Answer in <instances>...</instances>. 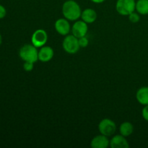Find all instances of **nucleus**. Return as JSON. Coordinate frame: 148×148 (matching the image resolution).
Instances as JSON below:
<instances>
[{"label": "nucleus", "mask_w": 148, "mask_h": 148, "mask_svg": "<svg viewBox=\"0 0 148 148\" xmlns=\"http://www.w3.org/2000/svg\"><path fill=\"white\" fill-rule=\"evenodd\" d=\"M129 20L131 23H137L140 21V17L139 15V13H136L134 12H132L131 14H129Z\"/></svg>", "instance_id": "16"}, {"label": "nucleus", "mask_w": 148, "mask_h": 148, "mask_svg": "<svg viewBox=\"0 0 148 148\" xmlns=\"http://www.w3.org/2000/svg\"><path fill=\"white\" fill-rule=\"evenodd\" d=\"M142 115L145 121H148V105L145 106L142 111Z\"/></svg>", "instance_id": "19"}, {"label": "nucleus", "mask_w": 148, "mask_h": 148, "mask_svg": "<svg viewBox=\"0 0 148 148\" xmlns=\"http://www.w3.org/2000/svg\"><path fill=\"white\" fill-rule=\"evenodd\" d=\"M33 64L34 63L31 62H25L23 64V69L26 72H31L33 69Z\"/></svg>", "instance_id": "18"}, {"label": "nucleus", "mask_w": 148, "mask_h": 148, "mask_svg": "<svg viewBox=\"0 0 148 148\" xmlns=\"http://www.w3.org/2000/svg\"><path fill=\"white\" fill-rule=\"evenodd\" d=\"M7 15V10L3 5L0 4V20L4 18Z\"/></svg>", "instance_id": "20"}, {"label": "nucleus", "mask_w": 148, "mask_h": 148, "mask_svg": "<svg viewBox=\"0 0 148 148\" xmlns=\"http://www.w3.org/2000/svg\"><path fill=\"white\" fill-rule=\"evenodd\" d=\"M136 98L142 105H148V87L140 88L136 93Z\"/></svg>", "instance_id": "13"}, {"label": "nucleus", "mask_w": 148, "mask_h": 148, "mask_svg": "<svg viewBox=\"0 0 148 148\" xmlns=\"http://www.w3.org/2000/svg\"><path fill=\"white\" fill-rule=\"evenodd\" d=\"M136 10L143 15L148 14V0H138L136 2Z\"/></svg>", "instance_id": "15"}, {"label": "nucleus", "mask_w": 148, "mask_h": 148, "mask_svg": "<svg viewBox=\"0 0 148 148\" xmlns=\"http://www.w3.org/2000/svg\"><path fill=\"white\" fill-rule=\"evenodd\" d=\"M97 16L98 15L95 10L91 8H88L82 12L81 18L84 22L90 24V23H93L96 20Z\"/></svg>", "instance_id": "12"}, {"label": "nucleus", "mask_w": 148, "mask_h": 148, "mask_svg": "<svg viewBox=\"0 0 148 148\" xmlns=\"http://www.w3.org/2000/svg\"><path fill=\"white\" fill-rule=\"evenodd\" d=\"M78 42H79V45L81 48L87 47L88 44H89V40H88V39L85 36L78 38Z\"/></svg>", "instance_id": "17"}, {"label": "nucleus", "mask_w": 148, "mask_h": 148, "mask_svg": "<svg viewBox=\"0 0 148 148\" xmlns=\"http://www.w3.org/2000/svg\"><path fill=\"white\" fill-rule=\"evenodd\" d=\"M91 1H92V2L95 3V4H101V3L103 2L105 0H90Z\"/></svg>", "instance_id": "21"}, {"label": "nucleus", "mask_w": 148, "mask_h": 148, "mask_svg": "<svg viewBox=\"0 0 148 148\" xmlns=\"http://www.w3.org/2000/svg\"><path fill=\"white\" fill-rule=\"evenodd\" d=\"M98 130L101 134H103L106 137H111L115 133L116 130V125L111 119H104L99 123Z\"/></svg>", "instance_id": "5"}, {"label": "nucleus", "mask_w": 148, "mask_h": 148, "mask_svg": "<svg viewBox=\"0 0 148 148\" xmlns=\"http://www.w3.org/2000/svg\"><path fill=\"white\" fill-rule=\"evenodd\" d=\"M110 146L111 148H129L128 141L125 137H124L121 134L115 135L111 138L110 140Z\"/></svg>", "instance_id": "10"}, {"label": "nucleus", "mask_w": 148, "mask_h": 148, "mask_svg": "<svg viewBox=\"0 0 148 148\" xmlns=\"http://www.w3.org/2000/svg\"><path fill=\"white\" fill-rule=\"evenodd\" d=\"M110 145V141L108 137L101 134L94 137L90 143V146L92 148H107Z\"/></svg>", "instance_id": "9"}, {"label": "nucleus", "mask_w": 148, "mask_h": 148, "mask_svg": "<svg viewBox=\"0 0 148 148\" xmlns=\"http://www.w3.org/2000/svg\"><path fill=\"white\" fill-rule=\"evenodd\" d=\"M19 56L24 62L36 63L38 60V51L33 44H25L19 51Z\"/></svg>", "instance_id": "2"}, {"label": "nucleus", "mask_w": 148, "mask_h": 148, "mask_svg": "<svg viewBox=\"0 0 148 148\" xmlns=\"http://www.w3.org/2000/svg\"><path fill=\"white\" fill-rule=\"evenodd\" d=\"M48 40L47 33L43 29H38L33 33L31 42L36 48H41L44 46Z\"/></svg>", "instance_id": "6"}, {"label": "nucleus", "mask_w": 148, "mask_h": 148, "mask_svg": "<svg viewBox=\"0 0 148 148\" xmlns=\"http://www.w3.org/2000/svg\"><path fill=\"white\" fill-rule=\"evenodd\" d=\"M133 131H134V127H133L132 124L128 122V121L122 123L119 127L120 134L125 137L131 135L133 133Z\"/></svg>", "instance_id": "14"}, {"label": "nucleus", "mask_w": 148, "mask_h": 148, "mask_svg": "<svg viewBox=\"0 0 148 148\" xmlns=\"http://www.w3.org/2000/svg\"><path fill=\"white\" fill-rule=\"evenodd\" d=\"M62 13L66 20L75 21L81 17L82 10L77 2L74 0H67L62 6Z\"/></svg>", "instance_id": "1"}, {"label": "nucleus", "mask_w": 148, "mask_h": 148, "mask_svg": "<svg viewBox=\"0 0 148 148\" xmlns=\"http://www.w3.org/2000/svg\"><path fill=\"white\" fill-rule=\"evenodd\" d=\"M116 10L121 15H129L136 10L135 0H117Z\"/></svg>", "instance_id": "3"}, {"label": "nucleus", "mask_w": 148, "mask_h": 148, "mask_svg": "<svg viewBox=\"0 0 148 148\" xmlns=\"http://www.w3.org/2000/svg\"><path fill=\"white\" fill-rule=\"evenodd\" d=\"M56 31L62 36H67L70 31V24L66 18H60L55 22Z\"/></svg>", "instance_id": "8"}, {"label": "nucleus", "mask_w": 148, "mask_h": 148, "mask_svg": "<svg viewBox=\"0 0 148 148\" xmlns=\"http://www.w3.org/2000/svg\"><path fill=\"white\" fill-rule=\"evenodd\" d=\"M1 43H2V36H1V33H0V46L1 45Z\"/></svg>", "instance_id": "22"}, {"label": "nucleus", "mask_w": 148, "mask_h": 148, "mask_svg": "<svg viewBox=\"0 0 148 148\" xmlns=\"http://www.w3.org/2000/svg\"><path fill=\"white\" fill-rule=\"evenodd\" d=\"M88 30V23L84 22L83 20H77L74 23L72 27V35L77 38L86 36Z\"/></svg>", "instance_id": "7"}, {"label": "nucleus", "mask_w": 148, "mask_h": 148, "mask_svg": "<svg viewBox=\"0 0 148 148\" xmlns=\"http://www.w3.org/2000/svg\"><path fill=\"white\" fill-rule=\"evenodd\" d=\"M54 55L53 49L50 46H42L38 51V60L41 62H48L51 60Z\"/></svg>", "instance_id": "11"}, {"label": "nucleus", "mask_w": 148, "mask_h": 148, "mask_svg": "<svg viewBox=\"0 0 148 148\" xmlns=\"http://www.w3.org/2000/svg\"><path fill=\"white\" fill-rule=\"evenodd\" d=\"M62 46L64 50L69 54L76 53L80 48L78 38L73 35H69L64 38L62 43Z\"/></svg>", "instance_id": "4"}]
</instances>
